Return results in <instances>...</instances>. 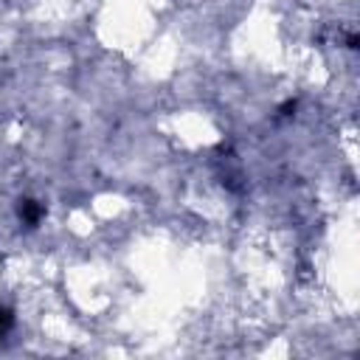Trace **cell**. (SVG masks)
I'll use <instances>...</instances> for the list:
<instances>
[{"label":"cell","mask_w":360,"mask_h":360,"mask_svg":"<svg viewBox=\"0 0 360 360\" xmlns=\"http://www.w3.org/2000/svg\"><path fill=\"white\" fill-rule=\"evenodd\" d=\"M42 214H45V208H42L37 200H31V197H22V200L17 202V217H20V222H25L28 228H37L39 219H42Z\"/></svg>","instance_id":"obj_1"},{"label":"cell","mask_w":360,"mask_h":360,"mask_svg":"<svg viewBox=\"0 0 360 360\" xmlns=\"http://www.w3.org/2000/svg\"><path fill=\"white\" fill-rule=\"evenodd\" d=\"M11 326H14V312L8 307H0V338H6Z\"/></svg>","instance_id":"obj_2"}]
</instances>
